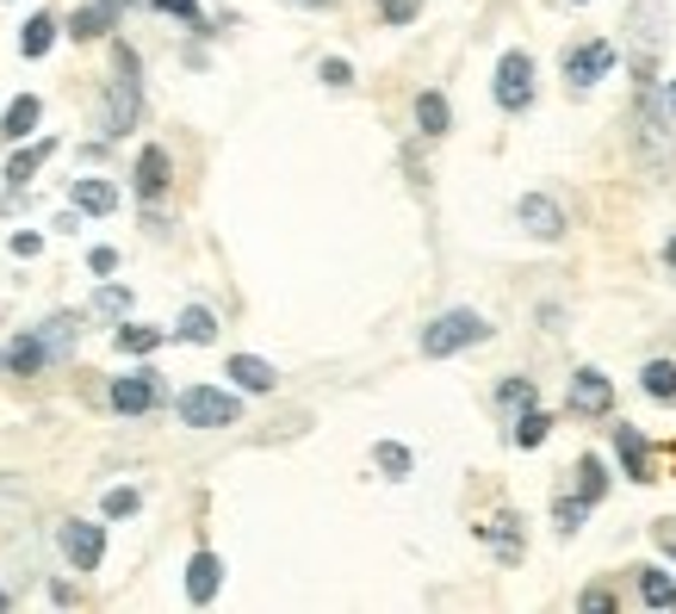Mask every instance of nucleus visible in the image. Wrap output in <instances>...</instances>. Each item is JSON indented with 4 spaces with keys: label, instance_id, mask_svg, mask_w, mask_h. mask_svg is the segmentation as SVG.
I'll return each instance as SVG.
<instances>
[{
    "label": "nucleus",
    "instance_id": "obj_3",
    "mask_svg": "<svg viewBox=\"0 0 676 614\" xmlns=\"http://www.w3.org/2000/svg\"><path fill=\"white\" fill-rule=\"evenodd\" d=\"M490 342V323L478 311H440L435 323H423V354L428 361H447V354H466V347Z\"/></svg>",
    "mask_w": 676,
    "mask_h": 614
},
{
    "label": "nucleus",
    "instance_id": "obj_30",
    "mask_svg": "<svg viewBox=\"0 0 676 614\" xmlns=\"http://www.w3.org/2000/svg\"><path fill=\"white\" fill-rule=\"evenodd\" d=\"M602 490H609V472H602V459L583 454V459H578V497H583V503H602Z\"/></svg>",
    "mask_w": 676,
    "mask_h": 614
},
{
    "label": "nucleus",
    "instance_id": "obj_20",
    "mask_svg": "<svg viewBox=\"0 0 676 614\" xmlns=\"http://www.w3.org/2000/svg\"><path fill=\"white\" fill-rule=\"evenodd\" d=\"M223 373L237 378L242 392H273V385H280V373H273L261 354H230V366H223Z\"/></svg>",
    "mask_w": 676,
    "mask_h": 614
},
{
    "label": "nucleus",
    "instance_id": "obj_36",
    "mask_svg": "<svg viewBox=\"0 0 676 614\" xmlns=\"http://www.w3.org/2000/svg\"><path fill=\"white\" fill-rule=\"evenodd\" d=\"M583 516H590V503H583V497H565V503L552 509V521H559V534H578V528H583Z\"/></svg>",
    "mask_w": 676,
    "mask_h": 614
},
{
    "label": "nucleus",
    "instance_id": "obj_35",
    "mask_svg": "<svg viewBox=\"0 0 676 614\" xmlns=\"http://www.w3.org/2000/svg\"><path fill=\"white\" fill-rule=\"evenodd\" d=\"M137 509H143V490H131V485L106 490V516H112V521H125V516H137Z\"/></svg>",
    "mask_w": 676,
    "mask_h": 614
},
{
    "label": "nucleus",
    "instance_id": "obj_39",
    "mask_svg": "<svg viewBox=\"0 0 676 614\" xmlns=\"http://www.w3.org/2000/svg\"><path fill=\"white\" fill-rule=\"evenodd\" d=\"M38 249H44V237H38V230H19V237H13V254H19V261H32Z\"/></svg>",
    "mask_w": 676,
    "mask_h": 614
},
{
    "label": "nucleus",
    "instance_id": "obj_18",
    "mask_svg": "<svg viewBox=\"0 0 676 614\" xmlns=\"http://www.w3.org/2000/svg\"><path fill=\"white\" fill-rule=\"evenodd\" d=\"M118 13H125V0H94V7H81V13L69 19V32L75 38H106L112 25H118Z\"/></svg>",
    "mask_w": 676,
    "mask_h": 614
},
{
    "label": "nucleus",
    "instance_id": "obj_10",
    "mask_svg": "<svg viewBox=\"0 0 676 614\" xmlns=\"http://www.w3.org/2000/svg\"><path fill=\"white\" fill-rule=\"evenodd\" d=\"M609 69H614V44H609V38H590V44H571L565 50V81H571V87H596Z\"/></svg>",
    "mask_w": 676,
    "mask_h": 614
},
{
    "label": "nucleus",
    "instance_id": "obj_37",
    "mask_svg": "<svg viewBox=\"0 0 676 614\" xmlns=\"http://www.w3.org/2000/svg\"><path fill=\"white\" fill-rule=\"evenodd\" d=\"M416 13H423V0H378V19H385V25H409Z\"/></svg>",
    "mask_w": 676,
    "mask_h": 614
},
{
    "label": "nucleus",
    "instance_id": "obj_14",
    "mask_svg": "<svg viewBox=\"0 0 676 614\" xmlns=\"http://www.w3.org/2000/svg\"><path fill=\"white\" fill-rule=\"evenodd\" d=\"M69 205H75L81 218H112V211H118V187H112V180H94V174H81L75 187H69Z\"/></svg>",
    "mask_w": 676,
    "mask_h": 614
},
{
    "label": "nucleus",
    "instance_id": "obj_15",
    "mask_svg": "<svg viewBox=\"0 0 676 614\" xmlns=\"http://www.w3.org/2000/svg\"><path fill=\"white\" fill-rule=\"evenodd\" d=\"M44 366H50V354H44V342H38V330L32 335H13V342L0 347V373L32 378V373H44Z\"/></svg>",
    "mask_w": 676,
    "mask_h": 614
},
{
    "label": "nucleus",
    "instance_id": "obj_23",
    "mask_svg": "<svg viewBox=\"0 0 676 614\" xmlns=\"http://www.w3.org/2000/svg\"><path fill=\"white\" fill-rule=\"evenodd\" d=\"M416 125H423V137H447V125H454V106H447V94H416Z\"/></svg>",
    "mask_w": 676,
    "mask_h": 614
},
{
    "label": "nucleus",
    "instance_id": "obj_13",
    "mask_svg": "<svg viewBox=\"0 0 676 614\" xmlns=\"http://www.w3.org/2000/svg\"><path fill=\"white\" fill-rule=\"evenodd\" d=\"M168 168H174V162H168V149H162V143H149V149L137 156V174H131V187H137L143 205H156L162 192H168V180H174Z\"/></svg>",
    "mask_w": 676,
    "mask_h": 614
},
{
    "label": "nucleus",
    "instance_id": "obj_29",
    "mask_svg": "<svg viewBox=\"0 0 676 614\" xmlns=\"http://www.w3.org/2000/svg\"><path fill=\"white\" fill-rule=\"evenodd\" d=\"M547 428H552V416H540V409H521L516 428H509V441H516V447H540V441H547Z\"/></svg>",
    "mask_w": 676,
    "mask_h": 614
},
{
    "label": "nucleus",
    "instance_id": "obj_16",
    "mask_svg": "<svg viewBox=\"0 0 676 614\" xmlns=\"http://www.w3.org/2000/svg\"><path fill=\"white\" fill-rule=\"evenodd\" d=\"M38 342H44L50 361H69V354H75V342H81V316L75 311L44 316V323H38Z\"/></svg>",
    "mask_w": 676,
    "mask_h": 614
},
{
    "label": "nucleus",
    "instance_id": "obj_40",
    "mask_svg": "<svg viewBox=\"0 0 676 614\" xmlns=\"http://www.w3.org/2000/svg\"><path fill=\"white\" fill-rule=\"evenodd\" d=\"M87 268H94V273H100V280H106V273H112V268H118V249H94V254H87Z\"/></svg>",
    "mask_w": 676,
    "mask_h": 614
},
{
    "label": "nucleus",
    "instance_id": "obj_7",
    "mask_svg": "<svg viewBox=\"0 0 676 614\" xmlns=\"http://www.w3.org/2000/svg\"><path fill=\"white\" fill-rule=\"evenodd\" d=\"M56 547H63V559L75 571H100V559H106V528H100V521H63V528H56Z\"/></svg>",
    "mask_w": 676,
    "mask_h": 614
},
{
    "label": "nucleus",
    "instance_id": "obj_22",
    "mask_svg": "<svg viewBox=\"0 0 676 614\" xmlns=\"http://www.w3.org/2000/svg\"><path fill=\"white\" fill-rule=\"evenodd\" d=\"M56 156V143L50 137H38V143H25V149H19L13 162H7V187H32V174L44 168V162Z\"/></svg>",
    "mask_w": 676,
    "mask_h": 614
},
{
    "label": "nucleus",
    "instance_id": "obj_25",
    "mask_svg": "<svg viewBox=\"0 0 676 614\" xmlns=\"http://www.w3.org/2000/svg\"><path fill=\"white\" fill-rule=\"evenodd\" d=\"M112 347H118V354H156L162 330H149V323H118V330H112Z\"/></svg>",
    "mask_w": 676,
    "mask_h": 614
},
{
    "label": "nucleus",
    "instance_id": "obj_17",
    "mask_svg": "<svg viewBox=\"0 0 676 614\" xmlns=\"http://www.w3.org/2000/svg\"><path fill=\"white\" fill-rule=\"evenodd\" d=\"M218 583H223V565H218V552H193V565H187V602H211L218 596Z\"/></svg>",
    "mask_w": 676,
    "mask_h": 614
},
{
    "label": "nucleus",
    "instance_id": "obj_8",
    "mask_svg": "<svg viewBox=\"0 0 676 614\" xmlns=\"http://www.w3.org/2000/svg\"><path fill=\"white\" fill-rule=\"evenodd\" d=\"M162 397H168V385H162L156 373H125V378H112V409H118V416H149Z\"/></svg>",
    "mask_w": 676,
    "mask_h": 614
},
{
    "label": "nucleus",
    "instance_id": "obj_41",
    "mask_svg": "<svg viewBox=\"0 0 676 614\" xmlns=\"http://www.w3.org/2000/svg\"><path fill=\"white\" fill-rule=\"evenodd\" d=\"M583 608H590V614H609L614 596H609V590H583Z\"/></svg>",
    "mask_w": 676,
    "mask_h": 614
},
{
    "label": "nucleus",
    "instance_id": "obj_43",
    "mask_svg": "<svg viewBox=\"0 0 676 614\" xmlns=\"http://www.w3.org/2000/svg\"><path fill=\"white\" fill-rule=\"evenodd\" d=\"M658 100H664V112H670V125H676V75H670V87H658Z\"/></svg>",
    "mask_w": 676,
    "mask_h": 614
},
{
    "label": "nucleus",
    "instance_id": "obj_6",
    "mask_svg": "<svg viewBox=\"0 0 676 614\" xmlns=\"http://www.w3.org/2000/svg\"><path fill=\"white\" fill-rule=\"evenodd\" d=\"M490 94H497V106H503V112H528V106H534V56H528V50H509L503 63H497V87H490Z\"/></svg>",
    "mask_w": 676,
    "mask_h": 614
},
{
    "label": "nucleus",
    "instance_id": "obj_26",
    "mask_svg": "<svg viewBox=\"0 0 676 614\" xmlns=\"http://www.w3.org/2000/svg\"><path fill=\"white\" fill-rule=\"evenodd\" d=\"M174 335H180V342H218V316L205 311V304H187L180 323H174Z\"/></svg>",
    "mask_w": 676,
    "mask_h": 614
},
{
    "label": "nucleus",
    "instance_id": "obj_31",
    "mask_svg": "<svg viewBox=\"0 0 676 614\" xmlns=\"http://www.w3.org/2000/svg\"><path fill=\"white\" fill-rule=\"evenodd\" d=\"M373 466L385 478H409V466H416V459H409V447H397V441H378L373 447Z\"/></svg>",
    "mask_w": 676,
    "mask_h": 614
},
{
    "label": "nucleus",
    "instance_id": "obj_21",
    "mask_svg": "<svg viewBox=\"0 0 676 614\" xmlns=\"http://www.w3.org/2000/svg\"><path fill=\"white\" fill-rule=\"evenodd\" d=\"M38 118H44V100H38V94H19L13 106H7V118H0V137H7V143L32 137V131H38Z\"/></svg>",
    "mask_w": 676,
    "mask_h": 614
},
{
    "label": "nucleus",
    "instance_id": "obj_32",
    "mask_svg": "<svg viewBox=\"0 0 676 614\" xmlns=\"http://www.w3.org/2000/svg\"><path fill=\"white\" fill-rule=\"evenodd\" d=\"M94 316H112V323L131 316V285H100V292H94Z\"/></svg>",
    "mask_w": 676,
    "mask_h": 614
},
{
    "label": "nucleus",
    "instance_id": "obj_42",
    "mask_svg": "<svg viewBox=\"0 0 676 614\" xmlns=\"http://www.w3.org/2000/svg\"><path fill=\"white\" fill-rule=\"evenodd\" d=\"M652 534H658V547H664V552H670V559H676V521H658Z\"/></svg>",
    "mask_w": 676,
    "mask_h": 614
},
{
    "label": "nucleus",
    "instance_id": "obj_33",
    "mask_svg": "<svg viewBox=\"0 0 676 614\" xmlns=\"http://www.w3.org/2000/svg\"><path fill=\"white\" fill-rule=\"evenodd\" d=\"M497 404L503 409H534V378H503V385H497Z\"/></svg>",
    "mask_w": 676,
    "mask_h": 614
},
{
    "label": "nucleus",
    "instance_id": "obj_45",
    "mask_svg": "<svg viewBox=\"0 0 676 614\" xmlns=\"http://www.w3.org/2000/svg\"><path fill=\"white\" fill-rule=\"evenodd\" d=\"M299 7H311V13H323V7H330V0H299Z\"/></svg>",
    "mask_w": 676,
    "mask_h": 614
},
{
    "label": "nucleus",
    "instance_id": "obj_46",
    "mask_svg": "<svg viewBox=\"0 0 676 614\" xmlns=\"http://www.w3.org/2000/svg\"><path fill=\"white\" fill-rule=\"evenodd\" d=\"M0 608H13V596H7V590H0Z\"/></svg>",
    "mask_w": 676,
    "mask_h": 614
},
{
    "label": "nucleus",
    "instance_id": "obj_34",
    "mask_svg": "<svg viewBox=\"0 0 676 614\" xmlns=\"http://www.w3.org/2000/svg\"><path fill=\"white\" fill-rule=\"evenodd\" d=\"M156 13H168V19H180V25H193V32H205V7L199 0H149Z\"/></svg>",
    "mask_w": 676,
    "mask_h": 614
},
{
    "label": "nucleus",
    "instance_id": "obj_24",
    "mask_svg": "<svg viewBox=\"0 0 676 614\" xmlns=\"http://www.w3.org/2000/svg\"><path fill=\"white\" fill-rule=\"evenodd\" d=\"M50 44H56V13H32L25 19V32H19V56H50Z\"/></svg>",
    "mask_w": 676,
    "mask_h": 614
},
{
    "label": "nucleus",
    "instance_id": "obj_1",
    "mask_svg": "<svg viewBox=\"0 0 676 614\" xmlns=\"http://www.w3.org/2000/svg\"><path fill=\"white\" fill-rule=\"evenodd\" d=\"M143 118V63H137V50L118 38L112 44V81H106V106H100V131L106 137H131Z\"/></svg>",
    "mask_w": 676,
    "mask_h": 614
},
{
    "label": "nucleus",
    "instance_id": "obj_12",
    "mask_svg": "<svg viewBox=\"0 0 676 614\" xmlns=\"http://www.w3.org/2000/svg\"><path fill=\"white\" fill-rule=\"evenodd\" d=\"M614 454H621V472L633 478V485H652V447H645V435L633 423H614Z\"/></svg>",
    "mask_w": 676,
    "mask_h": 614
},
{
    "label": "nucleus",
    "instance_id": "obj_27",
    "mask_svg": "<svg viewBox=\"0 0 676 614\" xmlns=\"http://www.w3.org/2000/svg\"><path fill=\"white\" fill-rule=\"evenodd\" d=\"M639 385H645V397H658V404H676V361H645Z\"/></svg>",
    "mask_w": 676,
    "mask_h": 614
},
{
    "label": "nucleus",
    "instance_id": "obj_2",
    "mask_svg": "<svg viewBox=\"0 0 676 614\" xmlns=\"http://www.w3.org/2000/svg\"><path fill=\"white\" fill-rule=\"evenodd\" d=\"M664 38H670V7H664V0H633L627 7V69H633L639 87L658 81Z\"/></svg>",
    "mask_w": 676,
    "mask_h": 614
},
{
    "label": "nucleus",
    "instance_id": "obj_9",
    "mask_svg": "<svg viewBox=\"0 0 676 614\" xmlns=\"http://www.w3.org/2000/svg\"><path fill=\"white\" fill-rule=\"evenodd\" d=\"M516 223L528 230V237H540V242L565 237V211H559V199H547V192H521V199H516Z\"/></svg>",
    "mask_w": 676,
    "mask_h": 614
},
{
    "label": "nucleus",
    "instance_id": "obj_5",
    "mask_svg": "<svg viewBox=\"0 0 676 614\" xmlns=\"http://www.w3.org/2000/svg\"><path fill=\"white\" fill-rule=\"evenodd\" d=\"M639 143H645V156H652V168H670L676 162V131H670V112L658 100V81L639 87Z\"/></svg>",
    "mask_w": 676,
    "mask_h": 614
},
{
    "label": "nucleus",
    "instance_id": "obj_28",
    "mask_svg": "<svg viewBox=\"0 0 676 614\" xmlns=\"http://www.w3.org/2000/svg\"><path fill=\"white\" fill-rule=\"evenodd\" d=\"M639 602H645V608H676V583L664 577V571L645 565L639 571Z\"/></svg>",
    "mask_w": 676,
    "mask_h": 614
},
{
    "label": "nucleus",
    "instance_id": "obj_4",
    "mask_svg": "<svg viewBox=\"0 0 676 614\" xmlns=\"http://www.w3.org/2000/svg\"><path fill=\"white\" fill-rule=\"evenodd\" d=\"M174 416L187 428H230V423H242V404L230 392H218V385H187L174 397Z\"/></svg>",
    "mask_w": 676,
    "mask_h": 614
},
{
    "label": "nucleus",
    "instance_id": "obj_47",
    "mask_svg": "<svg viewBox=\"0 0 676 614\" xmlns=\"http://www.w3.org/2000/svg\"><path fill=\"white\" fill-rule=\"evenodd\" d=\"M578 7H583V0H578Z\"/></svg>",
    "mask_w": 676,
    "mask_h": 614
},
{
    "label": "nucleus",
    "instance_id": "obj_11",
    "mask_svg": "<svg viewBox=\"0 0 676 614\" xmlns=\"http://www.w3.org/2000/svg\"><path fill=\"white\" fill-rule=\"evenodd\" d=\"M565 397H571L578 416H609L614 409V385H609V373H596V366H578L571 385H565Z\"/></svg>",
    "mask_w": 676,
    "mask_h": 614
},
{
    "label": "nucleus",
    "instance_id": "obj_19",
    "mask_svg": "<svg viewBox=\"0 0 676 614\" xmlns=\"http://www.w3.org/2000/svg\"><path fill=\"white\" fill-rule=\"evenodd\" d=\"M478 534L497 547V559H503V565H516V559H521V516H509V509H503V516H490Z\"/></svg>",
    "mask_w": 676,
    "mask_h": 614
},
{
    "label": "nucleus",
    "instance_id": "obj_38",
    "mask_svg": "<svg viewBox=\"0 0 676 614\" xmlns=\"http://www.w3.org/2000/svg\"><path fill=\"white\" fill-rule=\"evenodd\" d=\"M316 75L330 81V87H354V69H347V63H342V56H330V63L316 69Z\"/></svg>",
    "mask_w": 676,
    "mask_h": 614
},
{
    "label": "nucleus",
    "instance_id": "obj_44",
    "mask_svg": "<svg viewBox=\"0 0 676 614\" xmlns=\"http://www.w3.org/2000/svg\"><path fill=\"white\" fill-rule=\"evenodd\" d=\"M664 261H670V268H676V237H670V242H664Z\"/></svg>",
    "mask_w": 676,
    "mask_h": 614
}]
</instances>
